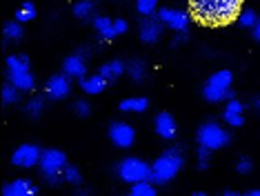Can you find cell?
<instances>
[{
    "label": "cell",
    "mask_w": 260,
    "mask_h": 196,
    "mask_svg": "<svg viewBox=\"0 0 260 196\" xmlns=\"http://www.w3.org/2000/svg\"><path fill=\"white\" fill-rule=\"evenodd\" d=\"M242 0H191V14L196 20L211 27H220L238 18Z\"/></svg>",
    "instance_id": "6da1fadb"
},
{
    "label": "cell",
    "mask_w": 260,
    "mask_h": 196,
    "mask_svg": "<svg viewBox=\"0 0 260 196\" xmlns=\"http://www.w3.org/2000/svg\"><path fill=\"white\" fill-rule=\"evenodd\" d=\"M182 167V154L178 147H169L162 156L156 158V163L151 165V181L162 185V183H169L171 178H176V174Z\"/></svg>",
    "instance_id": "7a4b0ae2"
},
{
    "label": "cell",
    "mask_w": 260,
    "mask_h": 196,
    "mask_svg": "<svg viewBox=\"0 0 260 196\" xmlns=\"http://www.w3.org/2000/svg\"><path fill=\"white\" fill-rule=\"evenodd\" d=\"M229 87H232V71L220 69L205 82L203 96L209 100V103H220L224 98H232V89Z\"/></svg>",
    "instance_id": "3957f363"
},
{
    "label": "cell",
    "mask_w": 260,
    "mask_h": 196,
    "mask_svg": "<svg viewBox=\"0 0 260 196\" xmlns=\"http://www.w3.org/2000/svg\"><path fill=\"white\" fill-rule=\"evenodd\" d=\"M198 143H200V147H207V150L216 152V150H220V147H224L229 143V134H227V129H224L222 125L209 121V123L200 125Z\"/></svg>",
    "instance_id": "277c9868"
},
{
    "label": "cell",
    "mask_w": 260,
    "mask_h": 196,
    "mask_svg": "<svg viewBox=\"0 0 260 196\" xmlns=\"http://www.w3.org/2000/svg\"><path fill=\"white\" fill-rule=\"evenodd\" d=\"M118 176L127 183H138V181H151V165H147L140 158H125L118 165Z\"/></svg>",
    "instance_id": "5b68a950"
},
{
    "label": "cell",
    "mask_w": 260,
    "mask_h": 196,
    "mask_svg": "<svg viewBox=\"0 0 260 196\" xmlns=\"http://www.w3.org/2000/svg\"><path fill=\"white\" fill-rule=\"evenodd\" d=\"M64 167H67V156L60 150H47L40 156V170H43L45 178L49 176H62Z\"/></svg>",
    "instance_id": "8992f818"
},
{
    "label": "cell",
    "mask_w": 260,
    "mask_h": 196,
    "mask_svg": "<svg viewBox=\"0 0 260 196\" xmlns=\"http://www.w3.org/2000/svg\"><path fill=\"white\" fill-rule=\"evenodd\" d=\"M40 156H43V152H40L36 145H31V143H25V145H20L18 150L14 152V156H11V163H14L16 167L31 170V167H36V165H40Z\"/></svg>",
    "instance_id": "52a82bcc"
},
{
    "label": "cell",
    "mask_w": 260,
    "mask_h": 196,
    "mask_svg": "<svg viewBox=\"0 0 260 196\" xmlns=\"http://www.w3.org/2000/svg\"><path fill=\"white\" fill-rule=\"evenodd\" d=\"M109 138H111V143H114L116 147H120V150H127V147L134 145L136 132H134L132 125L118 121V123H114V125L109 127Z\"/></svg>",
    "instance_id": "ba28073f"
},
{
    "label": "cell",
    "mask_w": 260,
    "mask_h": 196,
    "mask_svg": "<svg viewBox=\"0 0 260 196\" xmlns=\"http://www.w3.org/2000/svg\"><path fill=\"white\" fill-rule=\"evenodd\" d=\"M158 18L165 27L174 29V32H185L189 27V14L182 9H158Z\"/></svg>",
    "instance_id": "9c48e42d"
},
{
    "label": "cell",
    "mask_w": 260,
    "mask_h": 196,
    "mask_svg": "<svg viewBox=\"0 0 260 196\" xmlns=\"http://www.w3.org/2000/svg\"><path fill=\"white\" fill-rule=\"evenodd\" d=\"M72 92V80H69L67 74H58V76H51L47 80V94H49L54 100H60L64 96H69Z\"/></svg>",
    "instance_id": "30bf717a"
},
{
    "label": "cell",
    "mask_w": 260,
    "mask_h": 196,
    "mask_svg": "<svg viewBox=\"0 0 260 196\" xmlns=\"http://www.w3.org/2000/svg\"><path fill=\"white\" fill-rule=\"evenodd\" d=\"M162 20L160 18H151V16H147L143 22H140V40L147 45H151V43H156L158 38H160V34H162Z\"/></svg>",
    "instance_id": "8fae6325"
},
{
    "label": "cell",
    "mask_w": 260,
    "mask_h": 196,
    "mask_svg": "<svg viewBox=\"0 0 260 196\" xmlns=\"http://www.w3.org/2000/svg\"><path fill=\"white\" fill-rule=\"evenodd\" d=\"M36 192H38V187L31 181H27V178H16L14 183L3 187L5 196H34Z\"/></svg>",
    "instance_id": "7c38bea8"
},
{
    "label": "cell",
    "mask_w": 260,
    "mask_h": 196,
    "mask_svg": "<svg viewBox=\"0 0 260 196\" xmlns=\"http://www.w3.org/2000/svg\"><path fill=\"white\" fill-rule=\"evenodd\" d=\"M245 107H242V103L240 100H236V98H232L227 103V107H224V121H227L232 127H240L242 123H245Z\"/></svg>",
    "instance_id": "4fadbf2b"
},
{
    "label": "cell",
    "mask_w": 260,
    "mask_h": 196,
    "mask_svg": "<svg viewBox=\"0 0 260 196\" xmlns=\"http://www.w3.org/2000/svg\"><path fill=\"white\" fill-rule=\"evenodd\" d=\"M9 82L14 87H18L20 92H31L36 80H34L31 71L29 69H20V71H9Z\"/></svg>",
    "instance_id": "5bb4252c"
},
{
    "label": "cell",
    "mask_w": 260,
    "mask_h": 196,
    "mask_svg": "<svg viewBox=\"0 0 260 196\" xmlns=\"http://www.w3.org/2000/svg\"><path fill=\"white\" fill-rule=\"evenodd\" d=\"M85 71H87V63H85V58H82L80 53L69 56L67 61H64V74H67L69 78H82Z\"/></svg>",
    "instance_id": "9a60e30c"
},
{
    "label": "cell",
    "mask_w": 260,
    "mask_h": 196,
    "mask_svg": "<svg viewBox=\"0 0 260 196\" xmlns=\"http://www.w3.org/2000/svg\"><path fill=\"white\" fill-rule=\"evenodd\" d=\"M156 132L162 138H176V121L171 114H158L156 116Z\"/></svg>",
    "instance_id": "2e32d148"
},
{
    "label": "cell",
    "mask_w": 260,
    "mask_h": 196,
    "mask_svg": "<svg viewBox=\"0 0 260 196\" xmlns=\"http://www.w3.org/2000/svg\"><path fill=\"white\" fill-rule=\"evenodd\" d=\"M107 78H105L103 74H96V76H82L80 78V87L82 92L87 94H100L105 89V85H107Z\"/></svg>",
    "instance_id": "e0dca14e"
},
{
    "label": "cell",
    "mask_w": 260,
    "mask_h": 196,
    "mask_svg": "<svg viewBox=\"0 0 260 196\" xmlns=\"http://www.w3.org/2000/svg\"><path fill=\"white\" fill-rule=\"evenodd\" d=\"M93 27H96V32L100 38H105V40H111V38H116V27H114V20H109L107 16H96L93 18Z\"/></svg>",
    "instance_id": "ac0fdd59"
},
{
    "label": "cell",
    "mask_w": 260,
    "mask_h": 196,
    "mask_svg": "<svg viewBox=\"0 0 260 196\" xmlns=\"http://www.w3.org/2000/svg\"><path fill=\"white\" fill-rule=\"evenodd\" d=\"M122 71H125V65H122L120 61H111V63H105L103 67H100V74L105 76L109 82L116 80L118 76H122Z\"/></svg>",
    "instance_id": "d6986e66"
},
{
    "label": "cell",
    "mask_w": 260,
    "mask_h": 196,
    "mask_svg": "<svg viewBox=\"0 0 260 196\" xmlns=\"http://www.w3.org/2000/svg\"><path fill=\"white\" fill-rule=\"evenodd\" d=\"M149 103H147V98H125L120 103V109L122 111H134V114H140V111H145Z\"/></svg>",
    "instance_id": "ffe728a7"
},
{
    "label": "cell",
    "mask_w": 260,
    "mask_h": 196,
    "mask_svg": "<svg viewBox=\"0 0 260 196\" xmlns=\"http://www.w3.org/2000/svg\"><path fill=\"white\" fill-rule=\"evenodd\" d=\"M132 194L134 196H153L156 194V187H153V181H138L132 185Z\"/></svg>",
    "instance_id": "44dd1931"
},
{
    "label": "cell",
    "mask_w": 260,
    "mask_h": 196,
    "mask_svg": "<svg viewBox=\"0 0 260 196\" xmlns=\"http://www.w3.org/2000/svg\"><path fill=\"white\" fill-rule=\"evenodd\" d=\"M36 18V7H34V3H25L22 7L16 11V20L18 22H29Z\"/></svg>",
    "instance_id": "7402d4cb"
},
{
    "label": "cell",
    "mask_w": 260,
    "mask_h": 196,
    "mask_svg": "<svg viewBox=\"0 0 260 196\" xmlns=\"http://www.w3.org/2000/svg\"><path fill=\"white\" fill-rule=\"evenodd\" d=\"M129 76H132L136 82L145 80V76H147V65H145L143 61H134L132 65H129Z\"/></svg>",
    "instance_id": "603a6c76"
},
{
    "label": "cell",
    "mask_w": 260,
    "mask_h": 196,
    "mask_svg": "<svg viewBox=\"0 0 260 196\" xmlns=\"http://www.w3.org/2000/svg\"><path fill=\"white\" fill-rule=\"evenodd\" d=\"M74 14L78 18H91L93 14V3L91 0H80V3L74 5Z\"/></svg>",
    "instance_id": "cb8c5ba5"
},
{
    "label": "cell",
    "mask_w": 260,
    "mask_h": 196,
    "mask_svg": "<svg viewBox=\"0 0 260 196\" xmlns=\"http://www.w3.org/2000/svg\"><path fill=\"white\" fill-rule=\"evenodd\" d=\"M7 69H9V71L29 69V58H27V56H9V58H7Z\"/></svg>",
    "instance_id": "d4e9b609"
},
{
    "label": "cell",
    "mask_w": 260,
    "mask_h": 196,
    "mask_svg": "<svg viewBox=\"0 0 260 196\" xmlns=\"http://www.w3.org/2000/svg\"><path fill=\"white\" fill-rule=\"evenodd\" d=\"M238 25L240 27H256L258 25V18H256V14H253L251 9H242L240 14H238Z\"/></svg>",
    "instance_id": "484cf974"
},
{
    "label": "cell",
    "mask_w": 260,
    "mask_h": 196,
    "mask_svg": "<svg viewBox=\"0 0 260 196\" xmlns=\"http://www.w3.org/2000/svg\"><path fill=\"white\" fill-rule=\"evenodd\" d=\"M18 92H20V89L18 87H14V85H11V82H9V85H5L3 87V100H5V105H11V103H18Z\"/></svg>",
    "instance_id": "4316f807"
},
{
    "label": "cell",
    "mask_w": 260,
    "mask_h": 196,
    "mask_svg": "<svg viewBox=\"0 0 260 196\" xmlns=\"http://www.w3.org/2000/svg\"><path fill=\"white\" fill-rule=\"evenodd\" d=\"M20 36H22V27L18 25V20L7 22V25H5V38L7 40H18Z\"/></svg>",
    "instance_id": "83f0119b"
},
{
    "label": "cell",
    "mask_w": 260,
    "mask_h": 196,
    "mask_svg": "<svg viewBox=\"0 0 260 196\" xmlns=\"http://www.w3.org/2000/svg\"><path fill=\"white\" fill-rule=\"evenodd\" d=\"M43 107H45V98H43V96H34V98L27 103V111H29V114H31L34 118H36V116H40Z\"/></svg>",
    "instance_id": "f1b7e54d"
},
{
    "label": "cell",
    "mask_w": 260,
    "mask_h": 196,
    "mask_svg": "<svg viewBox=\"0 0 260 196\" xmlns=\"http://www.w3.org/2000/svg\"><path fill=\"white\" fill-rule=\"evenodd\" d=\"M62 176H64V181L72 183V185H80V183H82V174H80V172L76 170V167H69V165L64 167Z\"/></svg>",
    "instance_id": "f546056e"
},
{
    "label": "cell",
    "mask_w": 260,
    "mask_h": 196,
    "mask_svg": "<svg viewBox=\"0 0 260 196\" xmlns=\"http://www.w3.org/2000/svg\"><path fill=\"white\" fill-rule=\"evenodd\" d=\"M158 9L156 0H138V11L143 16H153V11Z\"/></svg>",
    "instance_id": "4dcf8cb0"
},
{
    "label": "cell",
    "mask_w": 260,
    "mask_h": 196,
    "mask_svg": "<svg viewBox=\"0 0 260 196\" xmlns=\"http://www.w3.org/2000/svg\"><path fill=\"white\" fill-rule=\"evenodd\" d=\"M209 156H211V150H207V147H200L198 150V167L205 170L207 165H209Z\"/></svg>",
    "instance_id": "1f68e13d"
},
{
    "label": "cell",
    "mask_w": 260,
    "mask_h": 196,
    "mask_svg": "<svg viewBox=\"0 0 260 196\" xmlns=\"http://www.w3.org/2000/svg\"><path fill=\"white\" fill-rule=\"evenodd\" d=\"M74 111H76L78 116H89L91 107H89V103H87V100H76V103H74Z\"/></svg>",
    "instance_id": "d6a6232c"
},
{
    "label": "cell",
    "mask_w": 260,
    "mask_h": 196,
    "mask_svg": "<svg viewBox=\"0 0 260 196\" xmlns=\"http://www.w3.org/2000/svg\"><path fill=\"white\" fill-rule=\"evenodd\" d=\"M236 170H238L240 174H249V172H251V160L242 156V158L238 160V165H236Z\"/></svg>",
    "instance_id": "836d02e7"
},
{
    "label": "cell",
    "mask_w": 260,
    "mask_h": 196,
    "mask_svg": "<svg viewBox=\"0 0 260 196\" xmlns=\"http://www.w3.org/2000/svg\"><path fill=\"white\" fill-rule=\"evenodd\" d=\"M114 27H116V34H125L127 32V20L118 18V20H114Z\"/></svg>",
    "instance_id": "e575fe53"
},
{
    "label": "cell",
    "mask_w": 260,
    "mask_h": 196,
    "mask_svg": "<svg viewBox=\"0 0 260 196\" xmlns=\"http://www.w3.org/2000/svg\"><path fill=\"white\" fill-rule=\"evenodd\" d=\"M176 34H178V36L174 38V43H171V45H182V43L187 40V34H185V32H176Z\"/></svg>",
    "instance_id": "d590c367"
},
{
    "label": "cell",
    "mask_w": 260,
    "mask_h": 196,
    "mask_svg": "<svg viewBox=\"0 0 260 196\" xmlns=\"http://www.w3.org/2000/svg\"><path fill=\"white\" fill-rule=\"evenodd\" d=\"M253 36H256V40H258V43H260V22H258V25H256V27H253Z\"/></svg>",
    "instance_id": "8d00e7d4"
},
{
    "label": "cell",
    "mask_w": 260,
    "mask_h": 196,
    "mask_svg": "<svg viewBox=\"0 0 260 196\" xmlns=\"http://www.w3.org/2000/svg\"><path fill=\"white\" fill-rule=\"evenodd\" d=\"M249 196H260V189H251Z\"/></svg>",
    "instance_id": "74e56055"
},
{
    "label": "cell",
    "mask_w": 260,
    "mask_h": 196,
    "mask_svg": "<svg viewBox=\"0 0 260 196\" xmlns=\"http://www.w3.org/2000/svg\"><path fill=\"white\" fill-rule=\"evenodd\" d=\"M258 109H260V98H258Z\"/></svg>",
    "instance_id": "f35d334b"
}]
</instances>
